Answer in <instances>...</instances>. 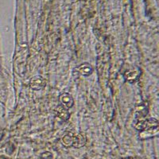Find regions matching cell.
Instances as JSON below:
<instances>
[{"label": "cell", "mask_w": 159, "mask_h": 159, "mask_svg": "<svg viewBox=\"0 0 159 159\" xmlns=\"http://www.w3.org/2000/svg\"><path fill=\"white\" fill-rule=\"evenodd\" d=\"M87 139L84 134L74 132H67L61 138V143L66 147L81 148L86 144Z\"/></svg>", "instance_id": "1"}, {"label": "cell", "mask_w": 159, "mask_h": 159, "mask_svg": "<svg viewBox=\"0 0 159 159\" xmlns=\"http://www.w3.org/2000/svg\"><path fill=\"white\" fill-rule=\"evenodd\" d=\"M46 85V82L44 80V78H42V76H34L32 79L30 80L29 86L31 89L35 91H39L43 89Z\"/></svg>", "instance_id": "2"}, {"label": "cell", "mask_w": 159, "mask_h": 159, "mask_svg": "<svg viewBox=\"0 0 159 159\" xmlns=\"http://www.w3.org/2000/svg\"><path fill=\"white\" fill-rule=\"evenodd\" d=\"M59 101L61 103V105H62L63 107L67 109L71 108L74 104L73 98L69 93H67V92H64V93L60 95Z\"/></svg>", "instance_id": "3"}, {"label": "cell", "mask_w": 159, "mask_h": 159, "mask_svg": "<svg viewBox=\"0 0 159 159\" xmlns=\"http://www.w3.org/2000/svg\"><path fill=\"white\" fill-rule=\"evenodd\" d=\"M123 76L127 82L134 83L139 80V76H140V72L137 69H130L124 72Z\"/></svg>", "instance_id": "4"}, {"label": "cell", "mask_w": 159, "mask_h": 159, "mask_svg": "<svg viewBox=\"0 0 159 159\" xmlns=\"http://www.w3.org/2000/svg\"><path fill=\"white\" fill-rule=\"evenodd\" d=\"M159 127H149V128L145 129V130L140 131L139 134V137L142 139H149V138H152L154 136L157 135L158 134Z\"/></svg>", "instance_id": "5"}, {"label": "cell", "mask_w": 159, "mask_h": 159, "mask_svg": "<svg viewBox=\"0 0 159 159\" xmlns=\"http://www.w3.org/2000/svg\"><path fill=\"white\" fill-rule=\"evenodd\" d=\"M76 71L79 72L80 74L84 76H89L93 72V68L89 63H83L80 65H79L76 69Z\"/></svg>", "instance_id": "6"}, {"label": "cell", "mask_w": 159, "mask_h": 159, "mask_svg": "<svg viewBox=\"0 0 159 159\" xmlns=\"http://www.w3.org/2000/svg\"><path fill=\"white\" fill-rule=\"evenodd\" d=\"M56 113L57 117L62 121H68L70 118V113L69 111V109L65 108L62 105H59L56 109Z\"/></svg>", "instance_id": "7"}, {"label": "cell", "mask_w": 159, "mask_h": 159, "mask_svg": "<svg viewBox=\"0 0 159 159\" xmlns=\"http://www.w3.org/2000/svg\"><path fill=\"white\" fill-rule=\"evenodd\" d=\"M136 119H143L148 114V106L146 103H141L135 107Z\"/></svg>", "instance_id": "8"}, {"label": "cell", "mask_w": 159, "mask_h": 159, "mask_svg": "<svg viewBox=\"0 0 159 159\" xmlns=\"http://www.w3.org/2000/svg\"><path fill=\"white\" fill-rule=\"evenodd\" d=\"M39 159H53V154L49 151L43 152V153L40 155Z\"/></svg>", "instance_id": "9"}]
</instances>
